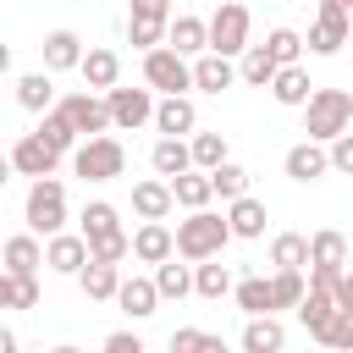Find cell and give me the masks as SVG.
<instances>
[{
  "label": "cell",
  "instance_id": "d6986e66",
  "mask_svg": "<svg viewBox=\"0 0 353 353\" xmlns=\"http://www.w3.org/2000/svg\"><path fill=\"white\" fill-rule=\"evenodd\" d=\"M116 303H121V314H127V320H149V314H154V303H160V287H154V276H121V292H116Z\"/></svg>",
  "mask_w": 353,
  "mask_h": 353
},
{
  "label": "cell",
  "instance_id": "4fadbf2b",
  "mask_svg": "<svg viewBox=\"0 0 353 353\" xmlns=\"http://www.w3.org/2000/svg\"><path fill=\"white\" fill-rule=\"evenodd\" d=\"M88 259H94V248H88L83 232H55V237L44 243V265H50L55 276H77Z\"/></svg>",
  "mask_w": 353,
  "mask_h": 353
},
{
  "label": "cell",
  "instance_id": "d4e9b609",
  "mask_svg": "<svg viewBox=\"0 0 353 353\" xmlns=\"http://www.w3.org/2000/svg\"><path fill=\"white\" fill-rule=\"evenodd\" d=\"M154 127H160V132H176V138H188V132L199 127L193 99H188V94H165V99L154 105Z\"/></svg>",
  "mask_w": 353,
  "mask_h": 353
},
{
  "label": "cell",
  "instance_id": "5bb4252c",
  "mask_svg": "<svg viewBox=\"0 0 353 353\" xmlns=\"http://www.w3.org/2000/svg\"><path fill=\"white\" fill-rule=\"evenodd\" d=\"M287 176L292 182H320L325 171H331V143H320V138H303V143H292L287 149Z\"/></svg>",
  "mask_w": 353,
  "mask_h": 353
},
{
  "label": "cell",
  "instance_id": "603a6c76",
  "mask_svg": "<svg viewBox=\"0 0 353 353\" xmlns=\"http://www.w3.org/2000/svg\"><path fill=\"white\" fill-rule=\"evenodd\" d=\"M237 72H243V83H248V88H270V83H276V72H281V61H276V50H270V44H248V50L237 55Z\"/></svg>",
  "mask_w": 353,
  "mask_h": 353
},
{
  "label": "cell",
  "instance_id": "7bdbcfd3",
  "mask_svg": "<svg viewBox=\"0 0 353 353\" xmlns=\"http://www.w3.org/2000/svg\"><path fill=\"white\" fill-rule=\"evenodd\" d=\"M221 160H226V138H221V132H193V165L215 171Z\"/></svg>",
  "mask_w": 353,
  "mask_h": 353
},
{
  "label": "cell",
  "instance_id": "8d00e7d4",
  "mask_svg": "<svg viewBox=\"0 0 353 353\" xmlns=\"http://www.w3.org/2000/svg\"><path fill=\"white\" fill-rule=\"evenodd\" d=\"M176 259H182V254H171V259L154 265V287H160V298H188V292H193V270L176 265Z\"/></svg>",
  "mask_w": 353,
  "mask_h": 353
},
{
  "label": "cell",
  "instance_id": "1f68e13d",
  "mask_svg": "<svg viewBox=\"0 0 353 353\" xmlns=\"http://www.w3.org/2000/svg\"><path fill=\"white\" fill-rule=\"evenodd\" d=\"M226 221H232V232H237V237H265V204H259L254 193L232 199V204H226Z\"/></svg>",
  "mask_w": 353,
  "mask_h": 353
},
{
  "label": "cell",
  "instance_id": "d590c367",
  "mask_svg": "<svg viewBox=\"0 0 353 353\" xmlns=\"http://www.w3.org/2000/svg\"><path fill=\"white\" fill-rule=\"evenodd\" d=\"M270 265H276V270H303V265H309V237H298V232L270 237Z\"/></svg>",
  "mask_w": 353,
  "mask_h": 353
},
{
  "label": "cell",
  "instance_id": "cb8c5ba5",
  "mask_svg": "<svg viewBox=\"0 0 353 353\" xmlns=\"http://www.w3.org/2000/svg\"><path fill=\"white\" fill-rule=\"evenodd\" d=\"M309 94H314V83H309V72L292 61V66H281L276 72V83H270V99L276 105H287V110H303L309 105Z\"/></svg>",
  "mask_w": 353,
  "mask_h": 353
},
{
  "label": "cell",
  "instance_id": "ba28073f",
  "mask_svg": "<svg viewBox=\"0 0 353 353\" xmlns=\"http://www.w3.org/2000/svg\"><path fill=\"white\" fill-rule=\"evenodd\" d=\"M248 6L243 0H221V11L210 17V50H221V55H243L248 50Z\"/></svg>",
  "mask_w": 353,
  "mask_h": 353
},
{
  "label": "cell",
  "instance_id": "f1b7e54d",
  "mask_svg": "<svg viewBox=\"0 0 353 353\" xmlns=\"http://www.w3.org/2000/svg\"><path fill=\"white\" fill-rule=\"evenodd\" d=\"M39 265H44L39 232H17V237H6V270H17V276H39Z\"/></svg>",
  "mask_w": 353,
  "mask_h": 353
},
{
  "label": "cell",
  "instance_id": "8fae6325",
  "mask_svg": "<svg viewBox=\"0 0 353 353\" xmlns=\"http://www.w3.org/2000/svg\"><path fill=\"white\" fill-rule=\"evenodd\" d=\"M105 99H110V121H116V132H138L143 121H154V88H105Z\"/></svg>",
  "mask_w": 353,
  "mask_h": 353
},
{
  "label": "cell",
  "instance_id": "2e32d148",
  "mask_svg": "<svg viewBox=\"0 0 353 353\" xmlns=\"http://www.w3.org/2000/svg\"><path fill=\"white\" fill-rule=\"evenodd\" d=\"M243 72L232 66V55H221V50H204V55H193V88H204V94H221V88H232Z\"/></svg>",
  "mask_w": 353,
  "mask_h": 353
},
{
  "label": "cell",
  "instance_id": "30bf717a",
  "mask_svg": "<svg viewBox=\"0 0 353 353\" xmlns=\"http://www.w3.org/2000/svg\"><path fill=\"white\" fill-rule=\"evenodd\" d=\"M66 116H72V127L83 132V138H94V132H110L116 121H110V99L99 94V88H77V94H66V99H55Z\"/></svg>",
  "mask_w": 353,
  "mask_h": 353
},
{
  "label": "cell",
  "instance_id": "4316f807",
  "mask_svg": "<svg viewBox=\"0 0 353 353\" xmlns=\"http://www.w3.org/2000/svg\"><path fill=\"white\" fill-rule=\"evenodd\" d=\"M50 77H55L50 66H44V72H22V77H17V105L33 110V116H44V110L55 105V83H50Z\"/></svg>",
  "mask_w": 353,
  "mask_h": 353
},
{
  "label": "cell",
  "instance_id": "8992f818",
  "mask_svg": "<svg viewBox=\"0 0 353 353\" xmlns=\"http://www.w3.org/2000/svg\"><path fill=\"white\" fill-rule=\"evenodd\" d=\"M143 83L160 88V94H188L193 88V61L171 44H154V50H143Z\"/></svg>",
  "mask_w": 353,
  "mask_h": 353
},
{
  "label": "cell",
  "instance_id": "e575fe53",
  "mask_svg": "<svg viewBox=\"0 0 353 353\" xmlns=\"http://www.w3.org/2000/svg\"><path fill=\"white\" fill-rule=\"evenodd\" d=\"M39 132H44V138H50V143H55L61 154H72V149H77V138H83V132L72 127V116H66L61 105H50V110L39 116Z\"/></svg>",
  "mask_w": 353,
  "mask_h": 353
},
{
  "label": "cell",
  "instance_id": "f35d334b",
  "mask_svg": "<svg viewBox=\"0 0 353 353\" xmlns=\"http://www.w3.org/2000/svg\"><path fill=\"white\" fill-rule=\"evenodd\" d=\"M309 265H347V237L342 232H314L309 237Z\"/></svg>",
  "mask_w": 353,
  "mask_h": 353
},
{
  "label": "cell",
  "instance_id": "83f0119b",
  "mask_svg": "<svg viewBox=\"0 0 353 353\" xmlns=\"http://www.w3.org/2000/svg\"><path fill=\"white\" fill-rule=\"evenodd\" d=\"M165 44L182 50V55H204V50H210V22H204V17H171Z\"/></svg>",
  "mask_w": 353,
  "mask_h": 353
},
{
  "label": "cell",
  "instance_id": "e0dca14e",
  "mask_svg": "<svg viewBox=\"0 0 353 353\" xmlns=\"http://www.w3.org/2000/svg\"><path fill=\"white\" fill-rule=\"evenodd\" d=\"M171 254H176V232H171L165 221H143V226L132 232V259L160 265V259H171Z\"/></svg>",
  "mask_w": 353,
  "mask_h": 353
},
{
  "label": "cell",
  "instance_id": "7a4b0ae2",
  "mask_svg": "<svg viewBox=\"0 0 353 353\" xmlns=\"http://www.w3.org/2000/svg\"><path fill=\"white\" fill-rule=\"evenodd\" d=\"M347 127H353V94L347 88H314L309 105H303V132L320 138V143H331Z\"/></svg>",
  "mask_w": 353,
  "mask_h": 353
},
{
  "label": "cell",
  "instance_id": "484cf974",
  "mask_svg": "<svg viewBox=\"0 0 353 353\" xmlns=\"http://www.w3.org/2000/svg\"><path fill=\"white\" fill-rule=\"evenodd\" d=\"M171 193H176L182 210H204V204L215 199V176H210L204 165H188L182 176H171Z\"/></svg>",
  "mask_w": 353,
  "mask_h": 353
},
{
  "label": "cell",
  "instance_id": "52a82bcc",
  "mask_svg": "<svg viewBox=\"0 0 353 353\" xmlns=\"http://www.w3.org/2000/svg\"><path fill=\"white\" fill-rule=\"evenodd\" d=\"M342 44H353V11L336 0H320L314 22H309V50L314 55H336Z\"/></svg>",
  "mask_w": 353,
  "mask_h": 353
},
{
  "label": "cell",
  "instance_id": "b9f144b4",
  "mask_svg": "<svg viewBox=\"0 0 353 353\" xmlns=\"http://www.w3.org/2000/svg\"><path fill=\"white\" fill-rule=\"evenodd\" d=\"M314 342H325V347H353V309L336 303V314L325 320V331H320Z\"/></svg>",
  "mask_w": 353,
  "mask_h": 353
},
{
  "label": "cell",
  "instance_id": "bcb514c9",
  "mask_svg": "<svg viewBox=\"0 0 353 353\" xmlns=\"http://www.w3.org/2000/svg\"><path fill=\"white\" fill-rule=\"evenodd\" d=\"M331 171L353 176V132H336V138H331Z\"/></svg>",
  "mask_w": 353,
  "mask_h": 353
},
{
  "label": "cell",
  "instance_id": "7dc6e473",
  "mask_svg": "<svg viewBox=\"0 0 353 353\" xmlns=\"http://www.w3.org/2000/svg\"><path fill=\"white\" fill-rule=\"evenodd\" d=\"M105 353H143V336L138 331H110L105 336Z\"/></svg>",
  "mask_w": 353,
  "mask_h": 353
},
{
  "label": "cell",
  "instance_id": "7402d4cb",
  "mask_svg": "<svg viewBox=\"0 0 353 353\" xmlns=\"http://www.w3.org/2000/svg\"><path fill=\"white\" fill-rule=\"evenodd\" d=\"M77 72H83V83H88V88H99V94H105V88H116V83H121V55H116V50H105V44H94V50L83 55V66H77Z\"/></svg>",
  "mask_w": 353,
  "mask_h": 353
},
{
  "label": "cell",
  "instance_id": "681fc988",
  "mask_svg": "<svg viewBox=\"0 0 353 353\" xmlns=\"http://www.w3.org/2000/svg\"><path fill=\"white\" fill-rule=\"evenodd\" d=\"M336 6H347V11H353V0H336Z\"/></svg>",
  "mask_w": 353,
  "mask_h": 353
},
{
  "label": "cell",
  "instance_id": "4dcf8cb0",
  "mask_svg": "<svg viewBox=\"0 0 353 353\" xmlns=\"http://www.w3.org/2000/svg\"><path fill=\"white\" fill-rule=\"evenodd\" d=\"M281 342H287V331H281L276 314H248V325H243V347L248 353H276Z\"/></svg>",
  "mask_w": 353,
  "mask_h": 353
},
{
  "label": "cell",
  "instance_id": "3957f363",
  "mask_svg": "<svg viewBox=\"0 0 353 353\" xmlns=\"http://www.w3.org/2000/svg\"><path fill=\"white\" fill-rule=\"evenodd\" d=\"M83 237H88V248H94V259H127L132 254V237L121 232V215H116V204H105V199H94V204H83Z\"/></svg>",
  "mask_w": 353,
  "mask_h": 353
},
{
  "label": "cell",
  "instance_id": "74e56055",
  "mask_svg": "<svg viewBox=\"0 0 353 353\" xmlns=\"http://www.w3.org/2000/svg\"><path fill=\"white\" fill-rule=\"evenodd\" d=\"M0 309H39V281L6 270V276H0Z\"/></svg>",
  "mask_w": 353,
  "mask_h": 353
},
{
  "label": "cell",
  "instance_id": "9a60e30c",
  "mask_svg": "<svg viewBox=\"0 0 353 353\" xmlns=\"http://www.w3.org/2000/svg\"><path fill=\"white\" fill-rule=\"evenodd\" d=\"M171 210H176L171 176H149V182H132V215H138V221H165Z\"/></svg>",
  "mask_w": 353,
  "mask_h": 353
},
{
  "label": "cell",
  "instance_id": "44dd1931",
  "mask_svg": "<svg viewBox=\"0 0 353 353\" xmlns=\"http://www.w3.org/2000/svg\"><path fill=\"white\" fill-rule=\"evenodd\" d=\"M77 281H83V292H88L94 303H110V298L121 292V265H116V259H88V265L77 270Z\"/></svg>",
  "mask_w": 353,
  "mask_h": 353
},
{
  "label": "cell",
  "instance_id": "ab89813d",
  "mask_svg": "<svg viewBox=\"0 0 353 353\" xmlns=\"http://www.w3.org/2000/svg\"><path fill=\"white\" fill-rule=\"evenodd\" d=\"M210 176H215V199H226V204L248 193V171H243L237 160H221V165H215Z\"/></svg>",
  "mask_w": 353,
  "mask_h": 353
},
{
  "label": "cell",
  "instance_id": "ffe728a7",
  "mask_svg": "<svg viewBox=\"0 0 353 353\" xmlns=\"http://www.w3.org/2000/svg\"><path fill=\"white\" fill-rule=\"evenodd\" d=\"M83 39L72 33V28H55V33H44V66L50 72H77L83 66Z\"/></svg>",
  "mask_w": 353,
  "mask_h": 353
},
{
  "label": "cell",
  "instance_id": "6da1fadb",
  "mask_svg": "<svg viewBox=\"0 0 353 353\" xmlns=\"http://www.w3.org/2000/svg\"><path fill=\"white\" fill-rule=\"evenodd\" d=\"M232 237H237L232 221L215 215L210 204H204V210H188V221H176V254H182V259H215Z\"/></svg>",
  "mask_w": 353,
  "mask_h": 353
},
{
  "label": "cell",
  "instance_id": "836d02e7",
  "mask_svg": "<svg viewBox=\"0 0 353 353\" xmlns=\"http://www.w3.org/2000/svg\"><path fill=\"white\" fill-rule=\"evenodd\" d=\"M331 314H336V292H331V287H309V292H303V303H298V320L309 325V336H320Z\"/></svg>",
  "mask_w": 353,
  "mask_h": 353
},
{
  "label": "cell",
  "instance_id": "7c38bea8",
  "mask_svg": "<svg viewBox=\"0 0 353 353\" xmlns=\"http://www.w3.org/2000/svg\"><path fill=\"white\" fill-rule=\"evenodd\" d=\"M11 165H17L22 176H55V165H61V149H55L44 132H22V138L11 143Z\"/></svg>",
  "mask_w": 353,
  "mask_h": 353
},
{
  "label": "cell",
  "instance_id": "f546056e",
  "mask_svg": "<svg viewBox=\"0 0 353 353\" xmlns=\"http://www.w3.org/2000/svg\"><path fill=\"white\" fill-rule=\"evenodd\" d=\"M215 259H221V254H215ZM215 259H193V292H199V298H226V292H237L232 270L215 265Z\"/></svg>",
  "mask_w": 353,
  "mask_h": 353
},
{
  "label": "cell",
  "instance_id": "9c48e42d",
  "mask_svg": "<svg viewBox=\"0 0 353 353\" xmlns=\"http://www.w3.org/2000/svg\"><path fill=\"white\" fill-rule=\"evenodd\" d=\"M165 33H171V0H132V17H127L132 50H154L165 44Z\"/></svg>",
  "mask_w": 353,
  "mask_h": 353
},
{
  "label": "cell",
  "instance_id": "d6a6232c",
  "mask_svg": "<svg viewBox=\"0 0 353 353\" xmlns=\"http://www.w3.org/2000/svg\"><path fill=\"white\" fill-rule=\"evenodd\" d=\"M237 309H243V314H276V281L243 276V281H237Z\"/></svg>",
  "mask_w": 353,
  "mask_h": 353
},
{
  "label": "cell",
  "instance_id": "60d3db41",
  "mask_svg": "<svg viewBox=\"0 0 353 353\" xmlns=\"http://www.w3.org/2000/svg\"><path fill=\"white\" fill-rule=\"evenodd\" d=\"M270 281H276V309H298V303H303V292H309L303 270H276Z\"/></svg>",
  "mask_w": 353,
  "mask_h": 353
},
{
  "label": "cell",
  "instance_id": "5b68a950",
  "mask_svg": "<svg viewBox=\"0 0 353 353\" xmlns=\"http://www.w3.org/2000/svg\"><path fill=\"white\" fill-rule=\"evenodd\" d=\"M22 221H28V232L55 237V232L66 226V188H61L55 176H33L28 204H22Z\"/></svg>",
  "mask_w": 353,
  "mask_h": 353
},
{
  "label": "cell",
  "instance_id": "ee69618b",
  "mask_svg": "<svg viewBox=\"0 0 353 353\" xmlns=\"http://www.w3.org/2000/svg\"><path fill=\"white\" fill-rule=\"evenodd\" d=\"M265 44L276 50V61H281V66H292V61L303 55V44H309V39H298L292 28H270V39H265Z\"/></svg>",
  "mask_w": 353,
  "mask_h": 353
},
{
  "label": "cell",
  "instance_id": "c3c4849f",
  "mask_svg": "<svg viewBox=\"0 0 353 353\" xmlns=\"http://www.w3.org/2000/svg\"><path fill=\"white\" fill-rule=\"evenodd\" d=\"M336 303H347V309H353V276H347V270H342V281H336Z\"/></svg>",
  "mask_w": 353,
  "mask_h": 353
},
{
  "label": "cell",
  "instance_id": "f6af8a7d",
  "mask_svg": "<svg viewBox=\"0 0 353 353\" xmlns=\"http://www.w3.org/2000/svg\"><path fill=\"white\" fill-rule=\"evenodd\" d=\"M171 347L176 353H193V347H221L210 331H193V325H182V331H171Z\"/></svg>",
  "mask_w": 353,
  "mask_h": 353
},
{
  "label": "cell",
  "instance_id": "ac0fdd59",
  "mask_svg": "<svg viewBox=\"0 0 353 353\" xmlns=\"http://www.w3.org/2000/svg\"><path fill=\"white\" fill-rule=\"evenodd\" d=\"M149 165H154L160 176H182V171L193 165V138L160 132V138H154V149H149Z\"/></svg>",
  "mask_w": 353,
  "mask_h": 353
},
{
  "label": "cell",
  "instance_id": "277c9868",
  "mask_svg": "<svg viewBox=\"0 0 353 353\" xmlns=\"http://www.w3.org/2000/svg\"><path fill=\"white\" fill-rule=\"evenodd\" d=\"M72 171H77L83 182H116V176L127 171V149H121V138H110V132L83 138V143L72 149Z\"/></svg>",
  "mask_w": 353,
  "mask_h": 353
}]
</instances>
